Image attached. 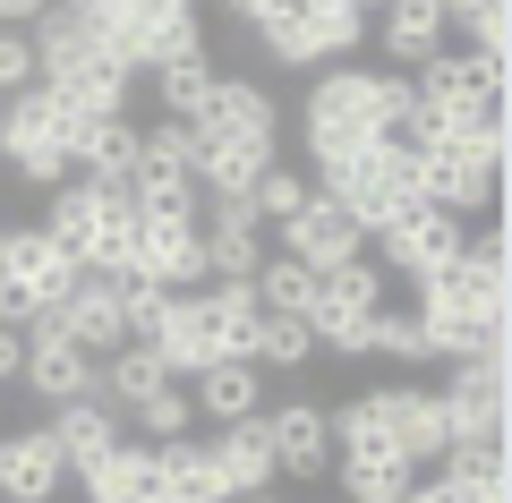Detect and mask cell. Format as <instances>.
Instances as JSON below:
<instances>
[{
  "instance_id": "obj_30",
  "label": "cell",
  "mask_w": 512,
  "mask_h": 503,
  "mask_svg": "<svg viewBox=\"0 0 512 503\" xmlns=\"http://www.w3.org/2000/svg\"><path fill=\"white\" fill-rule=\"evenodd\" d=\"M154 478H163V503H231L214 478V461H205V435H171V444H154Z\"/></svg>"
},
{
  "instance_id": "obj_17",
  "label": "cell",
  "mask_w": 512,
  "mask_h": 503,
  "mask_svg": "<svg viewBox=\"0 0 512 503\" xmlns=\"http://www.w3.org/2000/svg\"><path fill=\"white\" fill-rule=\"evenodd\" d=\"M384 393V427H393V444H402L410 469H436L444 444H453V427H444V393L436 384H376Z\"/></svg>"
},
{
  "instance_id": "obj_2",
  "label": "cell",
  "mask_w": 512,
  "mask_h": 503,
  "mask_svg": "<svg viewBox=\"0 0 512 503\" xmlns=\"http://www.w3.org/2000/svg\"><path fill=\"white\" fill-rule=\"evenodd\" d=\"M504 265H512V239L487 222V231H478L444 273H427V282H419V299H410V307H419L427 342H436V367L470 359L487 333H504V299H512V273Z\"/></svg>"
},
{
  "instance_id": "obj_13",
  "label": "cell",
  "mask_w": 512,
  "mask_h": 503,
  "mask_svg": "<svg viewBox=\"0 0 512 503\" xmlns=\"http://www.w3.org/2000/svg\"><path fill=\"white\" fill-rule=\"evenodd\" d=\"M197 248H205V282H248L265 265V222H256V205L248 197H205Z\"/></svg>"
},
{
  "instance_id": "obj_48",
  "label": "cell",
  "mask_w": 512,
  "mask_h": 503,
  "mask_svg": "<svg viewBox=\"0 0 512 503\" xmlns=\"http://www.w3.org/2000/svg\"><path fill=\"white\" fill-rule=\"evenodd\" d=\"M239 503H282V495H274V486H256V495H239Z\"/></svg>"
},
{
  "instance_id": "obj_27",
  "label": "cell",
  "mask_w": 512,
  "mask_h": 503,
  "mask_svg": "<svg viewBox=\"0 0 512 503\" xmlns=\"http://www.w3.org/2000/svg\"><path fill=\"white\" fill-rule=\"evenodd\" d=\"M43 231H52V239H60V256L86 273L94 231H103V180H60L52 197H43Z\"/></svg>"
},
{
  "instance_id": "obj_14",
  "label": "cell",
  "mask_w": 512,
  "mask_h": 503,
  "mask_svg": "<svg viewBox=\"0 0 512 503\" xmlns=\"http://www.w3.org/2000/svg\"><path fill=\"white\" fill-rule=\"evenodd\" d=\"M43 316L69 333L86 359H111V350L128 342V316H120V273H77L69 282V299L60 307H43Z\"/></svg>"
},
{
  "instance_id": "obj_10",
  "label": "cell",
  "mask_w": 512,
  "mask_h": 503,
  "mask_svg": "<svg viewBox=\"0 0 512 503\" xmlns=\"http://www.w3.org/2000/svg\"><path fill=\"white\" fill-rule=\"evenodd\" d=\"M18 384L43 401V410H69V401H94V384H103V359H86V350H77L52 316H35V324H26Z\"/></svg>"
},
{
  "instance_id": "obj_16",
  "label": "cell",
  "mask_w": 512,
  "mask_h": 503,
  "mask_svg": "<svg viewBox=\"0 0 512 503\" xmlns=\"http://www.w3.org/2000/svg\"><path fill=\"white\" fill-rule=\"evenodd\" d=\"M188 128L197 137H239V145H282V103L256 77H214V94H205V111Z\"/></svg>"
},
{
  "instance_id": "obj_38",
  "label": "cell",
  "mask_w": 512,
  "mask_h": 503,
  "mask_svg": "<svg viewBox=\"0 0 512 503\" xmlns=\"http://www.w3.org/2000/svg\"><path fill=\"white\" fill-rule=\"evenodd\" d=\"M308 197H316V188L299 180L291 162H274V171H265V180L248 188V205H256V222H265V231H282V222H291V214H299V205H308Z\"/></svg>"
},
{
  "instance_id": "obj_42",
  "label": "cell",
  "mask_w": 512,
  "mask_h": 503,
  "mask_svg": "<svg viewBox=\"0 0 512 503\" xmlns=\"http://www.w3.org/2000/svg\"><path fill=\"white\" fill-rule=\"evenodd\" d=\"M146 137V162H163V171H188L197 162V128L188 120H154V128H137Z\"/></svg>"
},
{
  "instance_id": "obj_34",
  "label": "cell",
  "mask_w": 512,
  "mask_h": 503,
  "mask_svg": "<svg viewBox=\"0 0 512 503\" xmlns=\"http://www.w3.org/2000/svg\"><path fill=\"white\" fill-rule=\"evenodd\" d=\"M248 290H256V307H265V316H308V299H316V273L299 265V256L265 248V265L248 273Z\"/></svg>"
},
{
  "instance_id": "obj_23",
  "label": "cell",
  "mask_w": 512,
  "mask_h": 503,
  "mask_svg": "<svg viewBox=\"0 0 512 503\" xmlns=\"http://www.w3.org/2000/svg\"><path fill=\"white\" fill-rule=\"evenodd\" d=\"M197 290H205V282H197ZM197 290H171V299H163V324L146 333V350L163 359V376H171V384H188L197 367H214V333H205Z\"/></svg>"
},
{
  "instance_id": "obj_37",
  "label": "cell",
  "mask_w": 512,
  "mask_h": 503,
  "mask_svg": "<svg viewBox=\"0 0 512 503\" xmlns=\"http://www.w3.org/2000/svg\"><path fill=\"white\" fill-rule=\"evenodd\" d=\"M308 359H316L308 316H265V324H256V367H282V376H299Z\"/></svg>"
},
{
  "instance_id": "obj_39",
  "label": "cell",
  "mask_w": 512,
  "mask_h": 503,
  "mask_svg": "<svg viewBox=\"0 0 512 503\" xmlns=\"http://www.w3.org/2000/svg\"><path fill=\"white\" fill-rule=\"evenodd\" d=\"M402 503H512V486H470L453 469H427V478L402 486Z\"/></svg>"
},
{
  "instance_id": "obj_12",
  "label": "cell",
  "mask_w": 512,
  "mask_h": 503,
  "mask_svg": "<svg viewBox=\"0 0 512 503\" xmlns=\"http://www.w3.org/2000/svg\"><path fill=\"white\" fill-rule=\"evenodd\" d=\"M265 452H274V478H291V486L333 478V427H325V401L291 393L282 410H265Z\"/></svg>"
},
{
  "instance_id": "obj_19",
  "label": "cell",
  "mask_w": 512,
  "mask_h": 503,
  "mask_svg": "<svg viewBox=\"0 0 512 503\" xmlns=\"http://www.w3.org/2000/svg\"><path fill=\"white\" fill-rule=\"evenodd\" d=\"M43 435H52V452H60V469H69V478H86L94 461H111V452L128 444V427H120V410H111V401H69V410L43 418Z\"/></svg>"
},
{
  "instance_id": "obj_40",
  "label": "cell",
  "mask_w": 512,
  "mask_h": 503,
  "mask_svg": "<svg viewBox=\"0 0 512 503\" xmlns=\"http://www.w3.org/2000/svg\"><path fill=\"white\" fill-rule=\"evenodd\" d=\"M461 26H470V52L504 69V52H512V0H478V9H470Z\"/></svg>"
},
{
  "instance_id": "obj_35",
  "label": "cell",
  "mask_w": 512,
  "mask_h": 503,
  "mask_svg": "<svg viewBox=\"0 0 512 503\" xmlns=\"http://www.w3.org/2000/svg\"><path fill=\"white\" fill-rule=\"evenodd\" d=\"M367 359H402V367H436V342H427L419 307H384L367 324Z\"/></svg>"
},
{
  "instance_id": "obj_8",
  "label": "cell",
  "mask_w": 512,
  "mask_h": 503,
  "mask_svg": "<svg viewBox=\"0 0 512 503\" xmlns=\"http://www.w3.org/2000/svg\"><path fill=\"white\" fill-rule=\"evenodd\" d=\"M393 307V282L376 273V256H359V265H333L316 273V299H308V333L316 350H342V359H367V324Z\"/></svg>"
},
{
  "instance_id": "obj_22",
  "label": "cell",
  "mask_w": 512,
  "mask_h": 503,
  "mask_svg": "<svg viewBox=\"0 0 512 503\" xmlns=\"http://www.w3.org/2000/svg\"><path fill=\"white\" fill-rule=\"evenodd\" d=\"M137 282H163V290H197L205 282V248H197V222H137V256H128Z\"/></svg>"
},
{
  "instance_id": "obj_43",
  "label": "cell",
  "mask_w": 512,
  "mask_h": 503,
  "mask_svg": "<svg viewBox=\"0 0 512 503\" xmlns=\"http://www.w3.org/2000/svg\"><path fill=\"white\" fill-rule=\"evenodd\" d=\"M26 86H35V43H26L18 26H0V103L26 94Z\"/></svg>"
},
{
  "instance_id": "obj_47",
  "label": "cell",
  "mask_w": 512,
  "mask_h": 503,
  "mask_svg": "<svg viewBox=\"0 0 512 503\" xmlns=\"http://www.w3.org/2000/svg\"><path fill=\"white\" fill-rule=\"evenodd\" d=\"M436 9H444V18H453V26H461V18H470V9H478V0H436Z\"/></svg>"
},
{
  "instance_id": "obj_3",
  "label": "cell",
  "mask_w": 512,
  "mask_h": 503,
  "mask_svg": "<svg viewBox=\"0 0 512 503\" xmlns=\"http://www.w3.org/2000/svg\"><path fill=\"white\" fill-rule=\"evenodd\" d=\"M77 137H86V120H77V111L35 77L26 94H9V120H0V162H9V180H26V188H43V197H52L60 180H77Z\"/></svg>"
},
{
  "instance_id": "obj_26",
  "label": "cell",
  "mask_w": 512,
  "mask_h": 503,
  "mask_svg": "<svg viewBox=\"0 0 512 503\" xmlns=\"http://www.w3.org/2000/svg\"><path fill=\"white\" fill-rule=\"evenodd\" d=\"M137 162H146V137H137V120H128V111L86 120V137H77V180L128 188V180H137Z\"/></svg>"
},
{
  "instance_id": "obj_18",
  "label": "cell",
  "mask_w": 512,
  "mask_h": 503,
  "mask_svg": "<svg viewBox=\"0 0 512 503\" xmlns=\"http://www.w3.org/2000/svg\"><path fill=\"white\" fill-rule=\"evenodd\" d=\"M60 486H69V469H60L43 418L35 427H0V503H60Z\"/></svg>"
},
{
  "instance_id": "obj_44",
  "label": "cell",
  "mask_w": 512,
  "mask_h": 503,
  "mask_svg": "<svg viewBox=\"0 0 512 503\" xmlns=\"http://www.w3.org/2000/svg\"><path fill=\"white\" fill-rule=\"evenodd\" d=\"M18 359H26V333H18V324H0V384H18Z\"/></svg>"
},
{
  "instance_id": "obj_9",
  "label": "cell",
  "mask_w": 512,
  "mask_h": 503,
  "mask_svg": "<svg viewBox=\"0 0 512 503\" xmlns=\"http://www.w3.org/2000/svg\"><path fill=\"white\" fill-rule=\"evenodd\" d=\"M367 248H376V273H384V282H410V290H419L427 273H444L461 248H470V222H453L444 205H410V214H393Z\"/></svg>"
},
{
  "instance_id": "obj_36",
  "label": "cell",
  "mask_w": 512,
  "mask_h": 503,
  "mask_svg": "<svg viewBox=\"0 0 512 503\" xmlns=\"http://www.w3.org/2000/svg\"><path fill=\"white\" fill-rule=\"evenodd\" d=\"M120 427H137L146 444H171V435H197V410H188V384H163V393H146L137 410L120 418Z\"/></svg>"
},
{
  "instance_id": "obj_41",
  "label": "cell",
  "mask_w": 512,
  "mask_h": 503,
  "mask_svg": "<svg viewBox=\"0 0 512 503\" xmlns=\"http://www.w3.org/2000/svg\"><path fill=\"white\" fill-rule=\"evenodd\" d=\"M163 282H137V273H120V316H128V342H146L154 324H163Z\"/></svg>"
},
{
  "instance_id": "obj_1",
  "label": "cell",
  "mask_w": 512,
  "mask_h": 503,
  "mask_svg": "<svg viewBox=\"0 0 512 503\" xmlns=\"http://www.w3.org/2000/svg\"><path fill=\"white\" fill-rule=\"evenodd\" d=\"M419 111V86L402 69H316L308 77V103H299V137H308V162H316V188L333 171L367 154L376 137H402V120Z\"/></svg>"
},
{
  "instance_id": "obj_46",
  "label": "cell",
  "mask_w": 512,
  "mask_h": 503,
  "mask_svg": "<svg viewBox=\"0 0 512 503\" xmlns=\"http://www.w3.org/2000/svg\"><path fill=\"white\" fill-rule=\"evenodd\" d=\"M265 9H282V0H222V18H239V26H256Z\"/></svg>"
},
{
  "instance_id": "obj_7",
  "label": "cell",
  "mask_w": 512,
  "mask_h": 503,
  "mask_svg": "<svg viewBox=\"0 0 512 503\" xmlns=\"http://www.w3.org/2000/svg\"><path fill=\"white\" fill-rule=\"evenodd\" d=\"M495 188H504V120L478 128L470 145H427L419 154V205H444L453 222L487 214Z\"/></svg>"
},
{
  "instance_id": "obj_50",
  "label": "cell",
  "mask_w": 512,
  "mask_h": 503,
  "mask_svg": "<svg viewBox=\"0 0 512 503\" xmlns=\"http://www.w3.org/2000/svg\"><path fill=\"white\" fill-rule=\"evenodd\" d=\"M0 120H9V103H0Z\"/></svg>"
},
{
  "instance_id": "obj_25",
  "label": "cell",
  "mask_w": 512,
  "mask_h": 503,
  "mask_svg": "<svg viewBox=\"0 0 512 503\" xmlns=\"http://www.w3.org/2000/svg\"><path fill=\"white\" fill-rule=\"evenodd\" d=\"M410 86H419V103H504L512 69H495L478 52H436L427 69H410Z\"/></svg>"
},
{
  "instance_id": "obj_15",
  "label": "cell",
  "mask_w": 512,
  "mask_h": 503,
  "mask_svg": "<svg viewBox=\"0 0 512 503\" xmlns=\"http://www.w3.org/2000/svg\"><path fill=\"white\" fill-rule=\"evenodd\" d=\"M274 239H282V256H299L308 273H333V265H359V256H367V231H359L333 197H308Z\"/></svg>"
},
{
  "instance_id": "obj_29",
  "label": "cell",
  "mask_w": 512,
  "mask_h": 503,
  "mask_svg": "<svg viewBox=\"0 0 512 503\" xmlns=\"http://www.w3.org/2000/svg\"><path fill=\"white\" fill-rule=\"evenodd\" d=\"M86 503H163V478H154V444L128 435L111 461L86 469Z\"/></svg>"
},
{
  "instance_id": "obj_49",
  "label": "cell",
  "mask_w": 512,
  "mask_h": 503,
  "mask_svg": "<svg viewBox=\"0 0 512 503\" xmlns=\"http://www.w3.org/2000/svg\"><path fill=\"white\" fill-rule=\"evenodd\" d=\"M350 503H402V495H350Z\"/></svg>"
},
{
  "instance_id": "obj_28",
  "label": "cell",
  "mask_w": 512,
  "mask_h": 503,
  "mask_svg": "<svg viewBox=\"0 0 512 503\" xmlns=\"http://www.w3.org/2000/svg\"><path fill=\"white\" fill-rule=\"evenodd\" d=\"M197 307H205V333H214V359H248L256 367V324H265L256 290L248 282H205Z\"/></svg>"
},
{
  "instance_id": "obj_31",
  "label": "cell",
  "mask_w": 512,
  "mask_h": 503,
  "mask_svg": "<svg viewBox=\"0 0 512 503\" xmlns=\"http://www.w3.org/2000/svg\"><path fill=\"white\" fill-rule=\"evenodd\" d=\"M163 359H154V350L146 342H120V350H111V359H103V384H94V401H111V410H137V401H146V393H163Z\"/></svg>"
},
{
  "instance_id": "obj_24",
  "label": "cell",
  "mask_w": 512,
  "mask_h": 503,
  "mask_svg": "<svg viewBox=\"0 0 512 503\" xmlns=\"http://www.w3.org/2000/svg\"><path fill=\"white\" fill-rule=\"evenodd\" d=\"M205 461H214V478H222V495H256V486H274V452H265V410L256 418H239V427H214L205 435Z\"/></svg>"
},
{
  "instance_id": "obj_6",
  "label": "cell",
  "mask_w": 512,
  "mask_h": 503,
  "mask_svg": "<svg viewBox=\"0 0 512 503\" xmlns=\"http://www.w3.org/2000/svg\"><path fill=\"white\" fill-rule=\"evenodd\" d=\"M316 197H333L367 239H376L393 214H410V205H419V154H410V145H393V137H376L350 171H333Z\"/></svg>"
},
{
  "instance_id": "obj_32",
  "label": "cell",
  "mask_w": 512,
  "mask_h": 503,
  "mask_svg": "<svg viewBox=\"0 0 512 503\" xmlns=\"http://www.w3.org/2000/svg\"><path fill=\"white\" fill-rule=\"evenodd\" d=\"M128 205H137V222H197V180L188 171H163V162H137Z\"/></svg>"
},
{
  "instance_id": "obj_5",
  "label": "cell",
  "mask_w": 512,
  "mask_h": 503,
  "mask_svg": "<svg viewBox=\"0 0 512 503\" xmlns=\"http://www.w3.org/2000/svg\"><path fill=\"white\" fill-rule=\"evenodd\" d=\"M325 427H333V461H342V495H402L419 478L384 427V393H350L342 410H325Z\"/></svg>"
},
{
  "instance_id": "obj_4",
  "label": "cell",
  "mask_w": 512,
  "mask_h": 503,
  "mask_svg": "<svg viewBox=\"0 0 512 503\" xmlns=\"http://www.w3.org/2000/svg\"><path fill=\"white\" fill-rule=\"evenodd\" d=\"M256 52L274 60V69H342L350 52L367 43V18L350 9V0H282V9H265V18L248 26Z\"/></svg>"
},
{
  "instance_id": "obj_33",
  "label": "cell",
  "mask_w": 512,
  "mask_h": 503,
  "mask_svg": "<svg viewBox=\"0 0 512 503\" xmlns=\"http://www.w3.org/2000/svg\"><path fill=\"white\" fill-rule=\"evenodd\" d=\"M146 77H154V103H163V120H197L222 69H214V52H188V60H163V69H146Z\"/></svg>"
},
{
  "instance_id": "obj_11",
  "label": "cell",
  "mask_w": 512,
  "mask_h": 503,
  "mask_svg": "<svg viewBox=\"0 0 512 503\" xmlns=\"http://www.w3.org/2000/svg\"><path fill=\"white\" fill-rule=\"evenodd\" d=\"M0 282L18 290L26 307H60L69 299V282H77V265L60 256V239L43 231V222H0Z\"/></svg>"
},
{
  "instance_id": "obj_45",
  "label": "cell",
  "mask_w": 512,
  "mask_h": 503,
  "mask_svg": "<svg viewBox=\"0 0 512 503\" xmlns=\"http://www.w3.org/2000/svg\"><path fill=\"white\" fill-rule=\"evenodd\" d=\"M43 9H52V0H0V26H18V35H26V26H35Z\"/></svg>"
},
{
  "instance_id": "obj_20",
  "label": "cell",
  "mask_w": 512,
  "mask_h": 503,
  "mask_svg": "<svg viewBox=\"0 0 512 503\" xmlns=\"http://www.w3.org/2000/svg\"><path fill=\"white\" fill-rule=\"evenodd\" d=\"M188 410H197V427H239V418L265 410V367L248 359H214L188 376Z\"/></svg>"
},
{
  "instance_id": "obj_21",
  "label": "cell",
  "mask_w": 512,
  "mask_h": 503,
  "mask_svg": "<svg viewBox=\"0 0 512 503\" xmlns=\"http://www.w3.org/2000/svg\"><path fill=\"white\" fill-rule=\"evenodd\" d=\"M444 26H453V18H444L436 0H384L376 18H367V35H376L384 60L410 77V69H427V60L444 52Z\"/></svg>"
}]
</instances>
